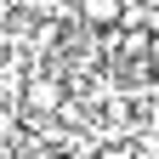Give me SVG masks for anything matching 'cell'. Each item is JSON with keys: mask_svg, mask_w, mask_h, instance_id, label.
Returning a JSON list of instances; mask_svg holds the SVG:
<instances>
[{"mask_svg": "<svg viewBox=\"0 0 159 159\" xmlns=\"http://www.w3.org/2000/svg\"><path fill=\"white\" fill-rule=\"evenodd\" d=\"M23 114H63V80L57 74H34L23 85Z\"/></svg>", "mask_w": 159, "mask_h": 159, "instance_id": "1", "label": "cell"}, {"mask_svg": "<svg viewBox=\"0 0 159 159\" xmlns=\"http://www.w3.org/2000/svg\"><path fill=\"white\" fill-rule=\"evenodd\" d=\"M119 17H125V0H80V23L91 29H114Z\"/></svg>", "mask_w": 159, "mask_h": 159, "instance_id": "2", "label": "cell"}, {"mask_svg": "<svg viewBox=\"0 0 159 159\" xmlns=\"http://www.w3.org/2000/svg\"><path fill=\"white\" fill-rule=\"evenodd\" d=\"M11 136H17V114H11V108H0V142H11Z\"/></svg>", "mask_w": 159, "mask_h": 159, "instance_id": "3", "label": "cell"}, {"mask_svg": "<svg viewBox=\"0 0 159 159\" xmlns=\"http://www.w3.org/2000/svg\"><path fill=\"white\" fill-rule=\"evenodd\" d=\"M148 68L159 74V40H153V46H148Z\"/></svg>", "mask_w": 159, "mask_h": 159, "instance_id": "4", "label": "cell"}]
</instances>
